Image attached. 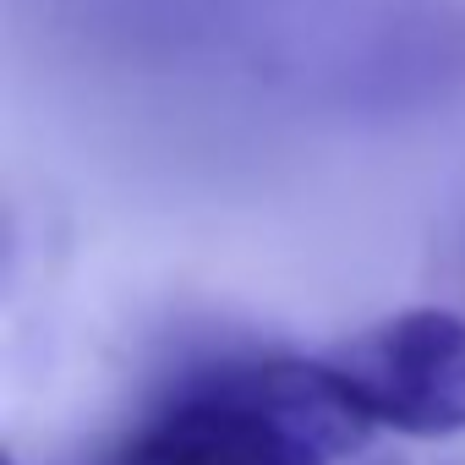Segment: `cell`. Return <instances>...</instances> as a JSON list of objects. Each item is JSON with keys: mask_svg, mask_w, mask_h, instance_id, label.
Here are the masks:
<instances>
[{"mask_svg": "<svg viewBox=\"0 0 465 465\" xmlns=\"http://www.w3.org/2000/svg\"><path fill=\"white\" fill-rule=\"evenodd\" d=\"M361 421L400 438L465 432V318L449 307H405L323 356Z\"/></svg>", "mask_w": 465, "mask_h": 465, "instance_id": "obj_2", "label": "cell"}, {"mask_svg": "<svg viewBox=\"0 0 465 465\" xmlns=\"http://www.w3.org/2000/svg\"><path fill=\"white\" fill-rule=\"evenodd\" d=\"M367 438L329 361L230 356L175 378L110 465H340Z\"/></svg>", "mask_w": 465, "mask_h": 465, "instance_id": "obj_1", "label": "cell"}]
</instances>
